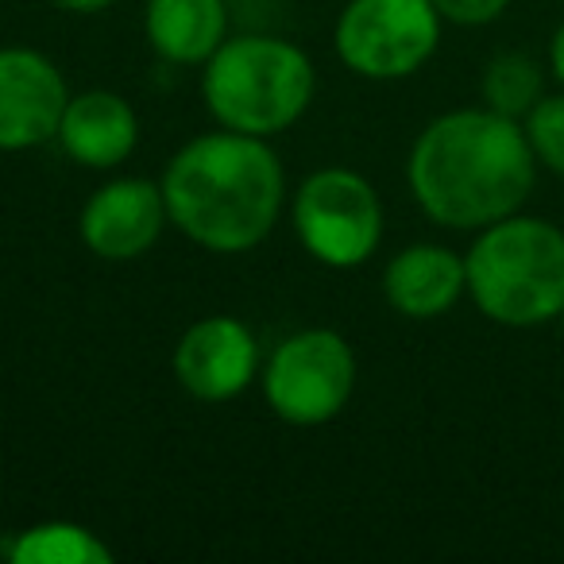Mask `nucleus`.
<instances>
[{
    "label": "nucleus",
    "instance_id": "nucleus-6",
    "mask_svg": "<svg viewBox=\"0 0 564 564\" xmlns=\"http://www.w3.org/2000/svg\"><path fill=\"white\" fill-rule=\"evenodd\" d=\"M263 399L286 425L314 430L348 406L356 391V352L333 329H302L279 340L259 368Z\"/></svg>",
    "mask_w": 564,
    "mask_h": 564
},
{
    "label": "nucleus",
    "instance_id": "nucleus-18",
    "mask_svg": "<svg viewBox=\"0 0 564 564\" xmlns=\"http://www.w3.org/2000/svg\"><path fill=\"white\" fill-rule=\"evenodd\" d=\"M549 66H553V78L564 86V24L556 28L553 43H549Z\"/></svg>",
    "mask_w": 564,
    "mask_h": 564
},
{
    "label": "nucleus",
    "instance_id": "nucleus-2",
    "mask_svg": "<svg viewBox=\"0 0 564 564\" xmlns=\"http://www.w3.org/2000/svg\"><path fill=\"white\" fill-rule=\"evenodd\" d=\"M159 186L171 225L217 256L259 248L286 202V178L271 143L228 128L194 135L174 151Z\"/></svg>",
    "mask_w": 564,
    "mask_h": 564
},
{
    "label": "nucleus",
    "instance_id": "nucleus-7",
    "mask_svg": "<svg viewBox=\"0 0 564 564\" xmlns=\"http://www.w3.org/2000/svg\"><path fill=\"white\" fill-rule=\"evenodd\" d=\"M441 43L433 0H348L337 17V55L368 82L417 74Z\"/></svg>",
    "mask_w": 564,
    "mask_h": 564
},
{
    "label": "nucleus",
    "instance_id": "nucleus-8",
    "mask_svg": "<svg viewBox=\"0 0 564 564\" xmlns=\"http://www.w3.org/2000/svg\"><path fill=\"white\" fill-rule=\"evenodd\" d=\"M259 340L240 317H202L174 345V379L202 402H228L243 394L259 379Z\"/></svg>",
    "mask_w": 564,
    "mask_h": 564
},
{
    "label": "nucleus",
    "instance_id": "nucleus-15",
    "mask_svg": "<svg viewBox=\"0 0 564 564\" xmlns=\"http://www.w3.org/2000/svg\"><path fill=\"white\" fill-rule=\"evenodd\" d=\"M479 89H484L487 109L502 112V117H510V120H525L533 105L545 97L541 94L545 78H541V66L533 63L530 55H522V51H502V55H495L491 63H487Z\"/></svg>",
    "mask_w": 564,
    "mask_h": 564
},
{
    "label": "nucleus",
    "instance_id": "nucleus-9",
    "mask_svg": "<svg viewBox=\"0 0 564 564\" xmlns=\"http://www.w3.org/2000/svg\"><path fill=\"white\" fill-rule=\"evenodd\" d=\"M66 101V78L43 51L0 47V151H32L51 143Z\"/></svg>",
    "mask_w": 564,
    "mask_h": 564
},
{
    "label": "nucleus",
    "instance_id": "nucleus-10",
    "mask_svg": "<svg viewBox=\"0 0 564 564\" xmlns=\"http://www.w3.org/2000/svg\"><path fill=\"white\" fill-rule=\"evenodd\" d=\"M171 225L166 197L159 182L148 178H112L82 205L78 232L82 243L105 263H128L148 256Z\"/></svg>",
    "mask_w": 564,
    "mask_h": 564
},
{
    "label": "nucleus",
    "instance_id": "nucleus-19",
    "mask_svg": "<svg viewBox=\"0 0 564 564\" xmlns=\"http://www.w3.org/2000/svg\"><path fill=\"white\" fill-rule=\"evenodd\" d=\"M58 9H66V12H82V17H86V12H105V9H112V4H117V0H55Z\"/></svg>",
    "mask_w": 564,
    "mask_h": 564
},
{
    "label": "nucleus",
    "instance_id": "nucleus-3",
    "mask_svg": "<svg viewBox=\"0 0 564 564\" xmlns=\"http://www.w3.org/2000/svg\"><path fill=\"white\" fill-rule=\"evenodd\" d=\"M468 294L484 317L533 329L564 314V228L541 217H510L479 228L464 256Z\"/></svg>",
    "mask_w": 564,
    "mask_h": 564
},
{
    "label": "nucleus",
    "instance_id": "nucleus-13",
    "mask_svg": "<svg viewBox=\"0 0 564 564\" xmlns=\"http://www.w3.org/2000/svg\"><path fill=\"white\" fill-rule=\"evenodd\" d=\"M148 43L171 66H205L228 40L225 0H148Z\"/></svg>",
    "mask_w": 564,
    "mask_h": 564
},
{
    "label": "nucleus",
    "instance_id": "nucleus-12",
    "mask_svg": "<svg viewBox=\"0 0 564 564\" xmlns=\"http://www.w3.org/2000/svg\"><path fill=\"white\" fill-rule=\"evenodd\" d=\"M55 140L78 166L112 171L140 143V117L112 89H86V94H74L66 101Z\"/></svg>",
    "mask_w": 564,
    "mask_h": 564
},
{
    "label": "nucleus",
    "instance_id": "nucleus-4",
    "mask_svg": "<svg viewBox=\"0 0 564 564\" xmlns=\"http://www.w3.org/2000/svg\"><path fill=\"white\" fill-rule=\"evenodd\" d=\"M317 74L310 55L291 40L236 35L202 66V97L209 117L228 132L271 135L294 128L314 101Z\"/></svg>",
    "mask_w": 564,
    "mask_h": 564
},
{
    "label": "nucleus",
    "instance_id": "nucleus-5",
    "mask_svg": "<svg viewBox=\"0 0 564 564\" xmlns=\"http://www.w3.org/2000/svg\"><path fill=\"white\" fill-rule=\"evenodd\" d=\"M291 220L302 248L333 271L368 263L383 240V202L352 166H322L310 174L294 189Z\"/></svg>",
    "mask_w": 564,
    "mask_h": 564
},
{
    "label": "nucleus",
    "instance_id": "nucleus-1",
    "mask_svg": "<svg viewBox=\"0 0 564 564\" xmlns=\"http://www.w3.org/2000/svg\"><path fill=\"white\" fill-rule=\"evenodd\" d=\"M538 155L525 128L495 109H456L430 120L410 148L406 182L430 220L479 232L522 209Z\"/></svg>",
    "mask_w": 564,
    "mask_h": 564
},
{
    "label": "nucleus",
    "instance_id": "nucleus-11",
    "mask_svg": "<svg viewBox=\"0 0 564 564\" xmlns=\"http://www.w3.org/2000/svg\"><path fill=\"white\" fill-rule=\"evenodd\" d=\"M460 294H468L464 256H456L445 243H410L383 271L387 306L410 322H433L448 314Z\"/></svg>",
    "mask_w": 564,
    "mask_h": 564
},
{
    "label": "nucleus",
    "instance_id": "nucleus-14",
    "mask_svg": "<svg viewBox=\"0 0 564 564\" xmlns=\"http://www.w3.org/2000/svg\"><path fill=\"white\" fill-rule=\"evenodd\" d=\"M12 564H109L112 549L78 522H35L0 541Z\"/></svg>",
    "mask_w": 564,
    "mask_h": 564
},
{
    "label": "nucleus",
    "instance_id": "nucleus-17",
    "mask_svg": "<svg viewBox=\"0 0 564 564\" xmlns=\"http://www.w3.org/2000/svg\"><path fill=\"white\" fill-rule=\"evenodd\" d=\"M441 20L460 28H484L491 20H499L510 9V0H433Z\"/></svg>",
    "mask_w": 564,
    "mask_h": 564
},
{
    "label": "nucleus",
    "instance_id": "nucleus-16",
    "mask_svg": "<svg viewBox=\"0 0 564 564\" xmlns=\"http://www.w3.org/2000/svg\"><path fill=\"white\" fill-rule=\"evenodd\" d=\"M525 140H530L533 155L541 166L564 178V94L561 97H541L525 117Z\"/></svg>",
    "mask_w": 564,
    "mask_h": 564
}]
</instances>
